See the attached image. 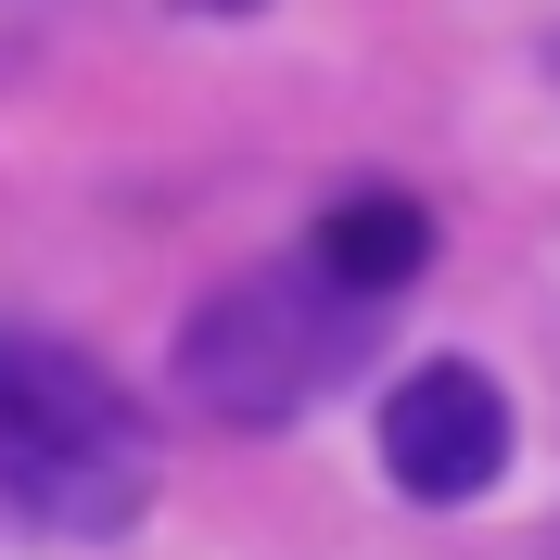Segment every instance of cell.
<instances>
[{
  "label": "cell",
  "instance_id": "4",
  "mask_svg": "<svg viewBox=\"0 0 560 560\" xmlns=\"http://www.w3.org/2000/svg\"><path fill=\"white\" fill-rule=\"evenodd\" d=\"M433 255V217L408 205V191H345V205L318 217V243H306V268L345 293V306H383L395 280Z\"/></svg>",
  "mask_w": 560,
  "mask_h": 560
},
{
  "label": "cell",
  "instance_id": "1",
  "mask_svg": "<svg viewBox=\"0 0 560 560\" xmlns=\"http://www.w3.org/2000/svg\"><path fill=\"white\" fill-rule=\"evenodd\" d=\"M153 497V433L140 408L65 345L0 331V535H128Z\"/></svg>",
  "mask_w": 560,
  "mask_h": 560
},
{
  "label": "cell",
  "instance_id": "2",
  "mask_svg": "<svg viewBox=\"0 0 560 560\" xmlns=\"http://www.w3.org/2000/svg\"><path fill=\"white\" fill-rule=\"evenodd\" d=\"M345 345H357L345 293L318 268H268V280H230V293L191 306V331H178V395L205 420H293L318 383H345Z\"/></svg>",
  "mask_w": 560,
  "mask_h": 560
},
{
  "label": "cell",
  "instance_id": "3",
  "mask_svg": "<svg viewBox=\"0 0 560 560\" xmlns=\"http://www.w3.org/2000/svg\"><path fill=\"white\" fill-rule=\"evenodd\" d=\"M383 471H395V497H420V510L485 497L497 471H510V395H497L471 357H420L408 383L383 395Z\"/></svg>",
  "mask_w": 560,
  "mask_h": 560
}]
</instances>
